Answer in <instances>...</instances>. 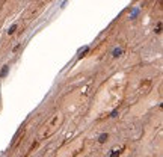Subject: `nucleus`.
<instances>
[{"mask_svg": "<svg viewBox=\"0 0 163 157\" xmlns=\"http://www.w3.org/2000/svg\"><path fill=\"white\" fill-rule=\"evenodd\" d=\"M107 137H109V136H107V133H103V134H100V137H98V142H100V143H104Z\"/></svg>", "mask_w": 163, "mask_h": 157, "instance_id": "obj_1", "label": "nucleus"}, {"mask_svg": "<svg viewBox=\"0 0 163 157\" xmlns=\"http://www.w3.org/2000/svg\"><path fill=\"white\" fill-rule=\"evenodd\" d=\"M121 55H122V49L116 47V49L113 50V56H115V58H118V56H121Z\"/></svg>", "mask_w": 163, "mask_h": 157, "instance_id": "obj_2", "label": "nucleus"}, {"mask_svg": "<svg viewBox=\"0 0 163 157\" xmlns=\"http://www.w3.org/2000/svg\"><path fill=\"white\" fill-rule=\"evenodd\" d=\"M6 73H8V65H5V67H3L2 73H0V77H5V76H6Z\"/></svg>", "mask_w": 163, "mask_h": 157, "instance_id": "obj_3", "label": "nucleus"}, {"mask_svg": "<svg viewBox=\"0 0 163 157\" xmlns=\"http://www.w3.org/2000/svg\"><path fill=\"white\" fill-rule=\"evenodd\" d=\"M15 29H17V24L11 26V27H9V30H8V32H9V35H11V33H14V32H15Z\"/></svg>", "mask_w": 163, "mask_h": 157, "instance_id": "obj_4", "label": "nucleus"}, {"mask_svg": "<svg viewBox=\"0 0 163 157\" xmlns=\"http://www.w3.org/2000/svg\"><path fill=\"white\" fill-rule=\"evenodd\" d=\"M113 151H115V152H113V154H112L110 157H118V155L121 154V149H113Z\"/></svg>", "mask_w": 163, "mask_h": 157, "instance_id": "obj_5", "label": "nucleus"}, {"mask_svg": "<svg viewBox=\"0 0 163 157\" xmlns=\"http://www.w3.org/2000/svg\"><path fill=\"white\" fill-rule=\"evenodd\" d=\"M160 29H161V24L158 23V24H157V29H155V32H157V33H160V32H161Z\"/></svg>", "mask_w": 163, "mask_h": 157, "instance_id": "obj_6", "label": "nucleus"}]
</instances>
